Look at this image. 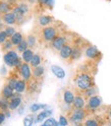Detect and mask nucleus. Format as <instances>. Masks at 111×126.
Masks as SVG:
<instances>
[{
	"mask_svg": "<svg viewBox=\"0 0 111 126\" xmlns=\"http://www.w3.org/2000/svg\"><path fill=\"white\" fill-rule=\"evenodd\" d=\"M73 81L74 84V88L76 92H84L86 90H88L92 86L96 85L95 84V78L94 75L92 74V72L90 70H87L84 66L80 67L78 70L76 71V73L74 74V78H73Z\"/></svg>",
	"mask_w": 111,
	"mask_h": 126,
	"instance_id": "f257e3e1",
	"label": "nucleus"
},
{
	"mask_svg": "<svg viewBox=\"0 0 111 126\" xmlns=\"http://www.w3.org/2000/svg\"><path fill=\"white\" fill-rule=\"evenodd\" d=\"M62 32H64V31H61L60 28L58 27V25L55 22L51 26L41 29L40 33H39V37H40L41 42H43L44 44L49 45L59 34L62 33Z\"/></svg>",
	"mask_w": 111,
	"mask_h": 126,
	"instance_id": "f03ea898",
	"label": "nucleus"
},
{
	"mask_svg": "<svg viewBox=\"0 0 111 126\" xmlns=\"http://www.w3.org/2000/svg\"><path fill=\"white\" fill-rule=\"evenodd\" d=\"M74 37H70L69 34H67L66 32H62L61 34H59L54 40L49 44L50 49L53 50L54 52H59V50L62 48L63 46H65L66 44L73 42Z\"/></svg>",
	"mask_w": 111,
	"mask_h": 126,
	"instance_id": "7ed1b4c3",
	"label": "nucleus"
},
{
	"mask_svg": "<svg viewBox=\"0 0 111 126\" xmlns=\"http://www.w3.org/2000/svg\"><path fill=\"white\" fill-rule=\"evenodd\" d=\"M88 115H89V113L86 109H71L66 114L70 124L84 123V121L86 120V118L88 117Z\"/></svg>",
	"mask_w": 111,
	"mask_h": 126,
	"instance_id": "20e7f679",
	"label": "nucleus"
},
{
	"mask_svg": "<svg viewBox=\"0 0 111 126\" xmlns=\"http://www.w3.org/2000/svg\"><path fill=\"white\" fill-rule=\"evenodd\" d=\"M84 55L87 59L92 62H99L102 58L101 51H99V49L95 45H92L90 43L84 46Z\"/></svg>",
	"mask_w": 111,
	"mask_h": 126,
	"instance_id": "39448f33",
	"label": "nucleus"
},
{
	"mask_svg": "<svg viewBox=\"0 0 111 126\" xmlns=\"http://www.w3.org/2000/svg\"><path fill=\"white\" fill-rule=\"evenodd\" d=\"M102 102H103L102 98L99 96V94H97V96H94V97H92V98L87 100V105H86L85 109L90 114L91 112L96 111V110H98L102 106Z\"/></svg>",
	"mask_w": 111,
	"mask_h": 126,
	"instance_id": "423d86ee",
	"label": "nucleus"
},
{
	"mask_svg": "<svg viewBox=\"0 0 111 126\" xmlns=\"http://www.w3.org/2000/svg\"><path fill=\"white\" fill-rule=\"evenodd\" d=\"M19 77L22 78L23 80H26L27 82H30L33 79V68L31 67L29 63H22V65L18 69Z\"/></svg>",
	"mask_w": 111,
	"mask_h": 126,
	"instance_id": "0eeeda50",
	"label": "nucleus"
},
{
	"mask_svg": "<svg viewBox=\"0 0 111 126\" xmlns=\"http://www.w3.org/2000/svg\"><path fill=\"white\" fill-rule=\"evenodd\" d=\"M74 98H75V92L73 91L70 88H66L62 91V102L68 108L69 111L71 110V106H73Z\"/></svg>",
	"mask_w": 111,
	"mask_h": 126,
	"instance_id": "6e6552de",
	"label": "nucleus"
},
{
	"mask_svg": "<svg viewBox=\"0 0 111 126\" xmlns=\"http://www.w3.org/2000/svg\"><path fill=\"white\" fill-rule=\"evenodd\" d=\"M74 41V40H73ZM71 53H73V42H70L68 44H66L65 46H63L62 48L59 50L58 55L59 57L67 63H69L70 61V57H71Z\"/></svg>",
	"mask_w": 111,
	"mask_h": 126,
	"instance_id": "1a4fd4ad",
	"label": "nucleus"
},
{
	"mask_svg": "<svg viewBox=\"0 0 111 126\" xmlns=\"http://www.w3.org/2000/svg\"><path fill=\"white\" fill-rule=\"evenodd\" d=\"M12 11L14 12V14L17 15V16H20V15L26 16V15L30 12V6H29L28 3L21 1V2H18L17 5L13 7Z\"/></svg>",
	"mask_w": 111,
	"mask_h": 126,
	"instance_id": "9d476101",
	"label": "nucleus"
},
{
	"mask_svg": "<svg viewBox=\"0 0 111 126\" xmlns=\"http://www.w3.org/2000/svg\"><path fill=\"white\" fill-rule=\"evenodd\" d=\"M18 58H19L18 53L15 50L8 51V52L4 53V55H3V61L5 63V65H7L8 67H13L14 61L17 59H18Z\"/></svg>",
	"mask_w": 111,
	"mask_h": 126,
	"instance_id": "9b49d317",
	"label": "nucleus"
},
{
	"mask_svg": "<svg viewBox=\"0 0 111 126\" xmlns=\"http://www.w3.org/2000/svg\"><path fill=\"white\" fill-rule=\"evenodd\" d=\"M37 22H38V26L40 27L41 29L43 28H46L48 26H51L53 23H55V19L52 15H48V14H42L40 16L38 17L37 19Z\"/></svg>",
	"mask_w": 111,
	"mask_h": 126,
	"instance_id": "f8f14e48",
	"label": "nucleus"
},
{
	"mask_svg": "<svg viewBox=\"0 0 111 126\" xmlns=\"http://www.w3.org/2000/svg\"><path fill=\"white\" fill-rule=\"evenodd\" d=\"M87 105V99L83 96L81 93L75 91V98L71 106V109H85Z\"/></svg>",
	"mask_w": 111,
	"mask_h": 126,
	"instance_id": "ddd939ff",
	"label": "nucleus"
},
{
	"mask_svg": "<svg viewBox=\"0 0 111 126\" xmlns=\"http://www.w3.org/2000/svg\"><path fill=\"white\" fill-rule=\"evenodd\" d=\"M2 17V22L6 26H13V25H17V15L14 14L13 11L10 12H7L5 14L1 15Z\"/></svg>",
	"mask_w": 111,
	"mask_h": 126,
	"instance_id": "4468645a",
	"label": "nucleus"
},
{
	"mask_svg": "<svg viewBox=\"0 0 111 126\" xmlns=\"http://www.w3.org/2000/svg\"><path fill=\"white\" fill-rule=\"evenodd\" d=\"M45 75V66L44 65H40L38 67L33 68V78L35 80L41 82L44 78Z\"/></svg>",
	"mask_w": 111,
	"mask_h": 126,
	"instance_id": "2eb2a0df",
	"label": "nucleus"
},
{
	"mask_svg": "<svg viewBox=\"0 0 111 126\" xmlns=\"http://www.w3.org/2000/svg\"><path fill=\"white\" fill-rule=\"evenodd\" d=\"M84 126H103V123L100 119H98V117L88 115L84 121Z\"/></svg>",
	"mask_w": 111,
	"mask_h": 126,
	"instance_id": "dca6fc26",
	"label": "nucleus"
},
{
	"mask_svg": "<svg viewBox=\"0 0 111 126\" xmlns=\"http://www.w3.org/2000/svg\"><path fill=\"white\" fill-rule=\"evenodd\" d=\"M52 115V110H49V109H45L41 113H39L37 116H36V119H35V123H41L42 121H45L47 118L51 117Z\"/></svg>",
	"mask_w": 111,
	"mask_h": 126,
	"instance_id": "f3484780",
	"label": "nucleus"
},
{
	"mask_svg": "<svg viewBox=\"0 0 111 126\" xmlns=\"http://www.w3.org/2000/svg\"><path fill=\"white\" fill-rule=\"evenodd\" d=\"M80 93V92H78ZM83 96L88 100V99H90V98H92V97H94V96H97V94H99V90H98V88H97V85H94V86H92V88H90V89H88V90H86V91H84V92H82L81 93Z\"/></svg>",
	"mask_w": 111,
	"mask_h": 126,
	"instance_id": "a211bd4d",
	"label": "nucleus"
},
{
	"mask_svg": "<svg viewBox=\"0 0 111 126\" xmlns=\"http://www.w3.org/2000/svg\"><path fill=\"white\" fill-rule=\"evenodd\" d=\"M51 71L52 73L56 76L57 78H59V79H63V78L65 77V72H64V70H63L60 66L58 65H51Z\"/></svg>",
	"mask_w": 111,
	"mask_h": 126,
	"instance_id": "6ab92c4d",
	"label": "nucleus"
},
{
	"mask_svg": "<svg viewBox=\"0 0 111 126\" xmlns=\"http://www.w3.org/2000/svg\"><path fill=\"white\" fill-rule=\"evenodd\" d=\"M26 40H27V43L29 45V48H31V49L36 48V46L38 44V37L36 34H34V33L29 34L26 38Z\"/></svg>",
	"mask_w": 111,
	"mask_h": 126,
	"instance_id": "aec40b11",
	"label": "nucleus"
},
{
	"mask_svg": "<svg viewBox=\"0 0 111 126\" xmlns=\"http://www.w3.org/2000/svg\"><path fill=\"white\" fill-rule=\"evenodd\" d=\"M42 62H43L42 55L39 54V53H35L33 58H32V60H31V62H30V65H31L32 68H35V67L42 65Z\"/></svg>",
	"mask_w": 111,
	"mask_h": 126,
	"instance_id": "412c9836",
	"label": "nucleus"
},
{
	"mask_svg": "<svg viewBox=\"0 0 111 126\" xmlns=\"http://www.w3.org/2000/svg\"><path fill=\"white\" fill-rule=\"evenodd\" d=\"M28 89V82L26 80H23L22 78H18V82H17V85H15V90L14 92L15 93H18V94H21L23 93L26 90Z\"/></svg>",
	"mask_w": 111,
	"mask_h": 126,
	"instance_id": "4be33fe9",
	"label": "nucleus"
},
{
	"mask_svg": "<svg viewBox=\"0 0 111 126\" xmlns=\"http://www.w3.org/2000/svg\"><path fill=\"white\" fill-rule=\"evenodd\" d=\"M9 40L11 41V43H12V45L14 46V47H17V46H18L23 40H25V37H23V35H22V33L21 32H17Z\"/></svg>",
	"mask_w": 111,
	"mask_h": 126,
	"instance_id": "5701e85b",
	"label": "nucleus"
},
{
	"mask_svg": "<svg viewBox=\"0 0 111 126\" xmlns=\"http://www.w3.org/2000/svg\"><path fill=\"white\" fill-rule=\"evenodd\" d=\"M34 50L33 49H31V48H29V49H27L23 53H21V59H22V61L25 62V63H29L30 64V62H31V60H32V58H33V56H34Z\"/></svg>",
	"mask_w": 111,
	"mask_h": 126,
	"instance_id": "b1692460",
	"label": "nucleus"
},
{
	"mask_svg": "<svg viewBox=\"0 0 111 126\" xmlns=\"http://www.w3.org/2000/svg\"><path fill=\"white\" fill-rule=\"evenodd\" d=\"M21 103H22V100H21L20 97H18V98H14V99L9 100V110H10V111L17 110L18 108H19L21 106Z\"/></svg>",
	"mask_w": 111,
	"mask_h": 126,
	"instance_id": "393cba45",
	"label": "nucleus"
},
{
	"mask_svg": "<svg viewBox=\"0 0 111 126\" xmlns=\"http://www.w3.org/2000/svg\"><path fill=\"white\" fill-rule=\"evenodd\" d=\"M13 94H14V91L11 89V88H9L8 85H6V84H4V86L2 88V90H1V96L2 97H4L5 99H7V100H9L12 96H13Z\"/></svg>",
	"mask_w": 111,
	"mask_h": 126,
	"instance_id": "a878e982",
	"label": "nucleus"
},
{
	"mask_svg": "<svg viewBox=\"0 0 111 126\" xmlns=\"http://www.w3.org/2000/svg\"><path fill=\"white\" fill-rule=\"evenodd\" d=\"M13 7L7 2V1H1L0 2V14H5L7 12H10L12 11Z\"/></svg>",
	"mask_w": 111,
	"mask_h": 126,
	"instance_id": "bb28decb",
	"label": "nucleus"
},
{
	"mask_svg": "<svg viewBox=\"0 0 111 126\" xmlns=\"http://www.w3.org/2000/svg\"><path fill=\"white\" fill-rule=\"evenodd\" d=\"M8 110H9V100L5 99L0 94V111L5 113Z\"/></svg>",
	"mask_w": 111,
	"mask_h": 126,
	"instance_id": "cd10ccee",
	"label": "nucleus"
},
{
	"mask_svg": "<svg viewBox=\"0 0 111 126\" xmlns=\"http://www.w3.org/2000/svg\"><path fill=\"white\" fill-rule=\"evenodd\" d=\"M35 119H36V117L33 114H30V115L26 116L23 118V121H22L23 126H33V124L35 123Z\"/></svg>",
	"mask_w": 111,
	"mask_h": 126,
	"instance_id": "c85d7f7f",
	"label": "nucleus"
},
{
	"mask_svg": "<svg viewBox=\"0 0 111 126\" xmlns=\"http://www.w3.org/2000/svg\"><path fill=\"white\" fill-rule=\"evenodd\" d=\"M18 76H10L6 79V85H8L9 88H11L13 91L15 90V85H17V82H18Z\"/></svg>",
	"mask_w": 111,
	"mask_h": 126,
	"instance_id": "c756f323",
	"label": "nucleus"
},
{
	"mask_svg": "<svg viewBox=\"0 0 111 126\" xmlns=\"http://www.w3.org/2000/svg\"><path fill=\"white\" fill-rule=\"evenodd\" d=\"M27 49H29V45H28V43H27V40H26V39H25V40H23L18 46L15 47V51L18 52V53H20V54L23 53Z\"/></svg>",
	"mask_w": 111,
	"mask_h": 126,
	"instance_id": "7c9ffc66",
	"label": "nucleus"
},
{
	"mask_svg": "<svg viewBox=\"0 0 111 126\" xmlns=\"http://www.w3.org/2000/svg\"><path fill=\"white\" fill-rule=\"evenodd\" d=\"M13 48H14V46L12 45V43H11V41L9 40V39H8V40H7L3 45H1V49H2V51H3L4 53L13 50Z\"/></svg>",
	"mask_w": 111,
	"mask_h": 126,
	"instance_id": "2f4dec72",
	"label": "nucleus"
},
{
	"mask_svg": "<svg viewBox=\"0 0 111 126\" xmlns=\"http://www.w3.org/2000/svg\"><path fill=\"white\" fill-rule=\"evenodd\" d=\"M37 2L43 7H47L49 9H52L53 7V0H37Z\"/></svg>",
	"mask_w": 111,
	"mask_h": 126,
	"instance_id": "473e14b6",
	"label": "nucleus"
},
{
	"mask_svg": "<svg viewBox=\"0 0 111 126\" xmlns=\"http://www.w3.org/2000/svg\"><path fill=\"white\" fill-rule=\"evenodd\" d=\"M46 107H47L46 105H42V104H37V103H35V104H33V105L30 107V111H31L32 113H36V112H38L39 110H41V109H44V110H45Z\"/></svg>",
	"mask_w": 111,
	"mask_h": 126,
	"instance_id": "72a5a7b5",
	"label": "nucleus"
},
{
	"mask_svg": "<svg viewBox=\"0 0 111 126\" xmlns=\"http://www.w3.org/2000/svg\"><path fill=\"white\" fill-rule=\"evenodd\" d=\"M4 32L6 33V35H7V37H8L9 39L17 33V31H15V29L13 28V27H11V26H6L5 28H4Z\"/></svg>",
	"mask_w": 111,
	"mask_h": 126,
	"instance_id": "f704fd0d",
	"label": "nucleus"
},
{
	"mask_svg": "<svg viewBox=\"0 0 111 126\" xmlns=\"http://www.w3.org/2000/svg\"><path fill=\"white\" fill-rule=\"evenodd\" d=\"M58 123H59L61 126H68V125L70 124L69 121H68L67 116H65V115H60V116H59Z\"/></svg>",
	"mask_w": 111,
	"mask_h": 126,
	"instance_id": "c9c22d12",
	"label": "nucleus"
},
{
	"mask_svg": "<svg viewBox=\"0 0 111 126\" xmlns=\"http://www.w3.org/2000/svg\"><path fill=\"white\" fill-rule=\"evenodd\" d=\"M56 123H57V121L55 120L54 118L49 117V118H47V119L41 124V126H54Z\"/></svg>",
	"mask_w": 111,
	"mask_h": 126,
	"instance_id": "e433bc0d",
	"label": "nucleus"
},
{
	"mask_svg": "<svg viewBox=\"0 0 111 126\" xmlns=\"http://www.w3.org/2000/svg\"><path fill=\"white\" fill-rule=\"evenodd\" d=\"M8 37H7V35H6V33L4 32V30H2V31H0V45H3L7 40H8Z\"/></svg>",
	"mask_w": 111,
	"mask_h": 126,
	"instance_id": "4c0bfd02",
	"label": "nucleus"
},
{
	"mask_svg": "<svg viewBox=\"0 0 111 126\" xmlns=\"http://www.w3.org/2000/svg\"><path fill=\"white\" fill-rule=\"evenodd\" d=\"M6 115H5V113L4 112H1L0 111V125H2L3 123H4V121H5V119H6Z\"/></svg>",
	"mask_w": 111,
	"mask_h": 126,
	"instance_id": "58836bf2",
	"label": "nucleus"
},
{
	"mask_svg": "<svg viewBox=\"0 0 111 126\" xmlns=\"http://www.w3.org/2000/svg\"><path fill=\"white\" fill-rule=\"evenodd\" d=\"M7 2H8L12 7H14L15 5L18 4V0H7Z\"/></svg>",
	"mask_w": 111,
	"mask_h": 126,
	"instance_id": "ea45409f",
	"label": "nucleus"
},
{
	"mask_svg": "<svg viewBox=\"0 0 111 126\" xmlns=\"http://www.w3.org/2000/svg\"><path fill=\"white\" fill-rule=\"evenodd\" d=\"M107 116L109 118V120H111V108L108 109V111H107Z\"/></svg>",
	"mask_w": 111,
	"mask_h": 126,
	"instance_id": "a19ab883",
	"label": "nucleus"
},
{
	"mask_svg": "<svg viewBox=\"0 0 111 126\" xmlns=\"http://www.w3.org/2000/svg\"><path fill=\"white\" fill-rule=\"evenodd\" d=\"M70 126H84V123H77V124H70Z\"/></svg>",
	"mask_w": 111,
	"mask_h": 126,
	"instance_id": "79ce46f5",
	"label": "nucleus"
},
{
	"mask_svg": "<svg viewBox=\"0 0 111 126\" xmlns=\"http://www.w3.org/2000/svg\"><path fill=\"white\" fill-rule=\"evenodd\" d=\"M106 126H111V120H108V121H107Z\"/></svg>",
	"mask_w": 111,
	"mask_h": 126,
	"instance_id": "37998d69",
	"label": "nucleus"
},
{
	"mask_svg": "<svg viewBox=\"0 0 111 126\" xmlns=\"http://www.w3.org/2000/svg\"><path fill=\"white\" fill-rule=\"evenodd\" d=\"M1 21H2V17H1V14H0V26H1Z\"/></svg>",
	"mask_w": 111,
	"mask_h": 126,
	"instance_id": "c03bdc74",
	"label": "nucleus"
},
{
	"mask_svg": "<svg viewBox=\"0 0 111 126\" xmlns=\"http://www.w3.org/2000/svg\"><path fill=\"white\" fill-rule=\"evenodd\" d=\"M54 126H61V125H60V124H59V123H58V122H57V123H56V124H55V125H54Z\"/></svg>",
	"mask_w": 111,
	"mask_h": 126,
	"instance_id": "a18cd8bd",
	"label": "nucleus"
}]
</instances>
